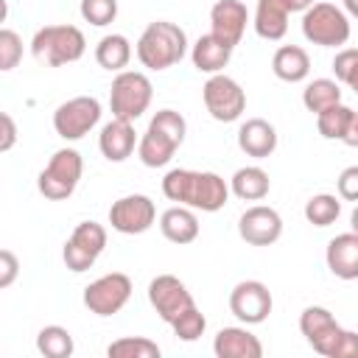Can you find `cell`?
Listing matches in <instances>:
<instances>
[{
    "mask_svg": "<svg viewBox=\"0 0 358 358\" xmlns=\"http://www.w3.org/2000/svg\"><path fill=\"white\" fill-rule=\"evenodd\" d=\"M162 193L185 207L201 210V213H218L229 201V185L213 173V171H190V168H173L162 179Z\"/></svg>",
    "mask_w": 358,
    "mask_h": 358,
    "instance_id": "1",
    "label": "cell"
},
{
    "mask_svg": "<svg viewBox=\"0 0 358 358\" xmlns=\"http://www.w3.org/2000/svg\"><path fill=\"white\" fill-rule=\"evenodd\" d=\"M185 131L187 123L176 109H159L148 129L143 131L140 143H137V157L145 168H162L173 159L176 148L185 143Z\"/></svg>",
    "mask_w": 358,
    "mask_h": 358,
    "instance_id": "2",
    "label": "cell"
},
{
    "mask_svg": "<svg viewBox=\"0 0 358 358\" xmlns=\"http://www.w3.org/2000/svg\"><path fill=\"white\" fill-rule=\"evenodd\" d=\"M187 53V36L176 22H148L137 39V59L148 70H168Z\"/></svg>",
    "mask_w": 358,
    "mask_h": 358,
    "instance_id": "3",
    "label": "cell"
},
{
    "mask_svg": "<svg viewBox=\"0 0 358 358\" xmlns=\"http://www.w3.org/2000/svg\"><path fill=\"white\" fill-rule=\"evenodd\" d=\"M87 50V39L76 25H45L31 39V53L36 62L62 67L78 62Z\"/></svg>",
    "mask_w": 358,
    "mask_h": 358,
    "instance_id": "4",
    "label": "cell"
},
{
    "mask_svg": "<svg viewBox=\"0 0 358 358\" xmlns=\"http://www.w3.org/2000/svg\"><path fill=\"white\" fill-rule=\"evenodd\" d=\"M151 95H154V87H151L145 73H140V70H120L115 76V81H112V90H109L112 117L134 123L148 109Z\"/></svg>",
    "mask_w": 358,
    "mask_h": 358,
    "instance_id": "5",
    "label": "cell"
},
{
    "mask_svg": "<svg viewBox=\"0 0 358 358\" xmlns=\"http://www.w3.org/2000/svg\"><path fill=\"white\" fill-rule=\"evenodd\" d=\"M302 34L319 48H338L350 39V17L333 3H313L302 14Z\"/></svg>",
    "mask_w": 358,
    "mask_h": 358,
    "instance_id": "6",
    "label": "cell"
},
{
    "mask_svg": "<svg viewBox=\"0 0 358 358\" xmlns=\"http://www.w3.org/2000/svg\"><path fill=\"white\" fill-rule=\"evenodd\" d=\"M81 171H84V162H81V154L76 148H59L50 162L39 171V179H36V187L45 199L50 201H62V199H70L78 179H81Z\"/></svg>",
    "mask_w": 358,
    "mask_h": 358,
    "instance_id": "7",
    "label": "cell"
},
{
    "mask_svg": "<svg viewBox=\"0 0 358 358\" xmlns=\"http://www.w3.org/2000/svg\"><path fill=\"white\" fill-rule=\"evenodd\" d=\"M201 98H204V106H207L210 117L218 120V123H232L246 109V92H243V87L235 78L224 76V73H215V76H210L204 81Z\"/></svg>",
    "mask_w": 358,
    "mask_h": 358,
    "instance_id": "8",
    "label": "cell"
},
{
    "mask_svg": "<svg viewBox=\"0 0 358 358\" xmlns=\"http://www.w3.org/2000/svg\"><path fill=\"white\" fill-rule=\"evenodd\" d=\"M101 120V101L92 95H78L56 106L53 112V129L62 140H81L90 134Z\"/></svg>",
    "mask_w": 358,
    "mask_h": 358,
    "instance_id": "9",
    "label": "cell"
},
{
    "mask_svg": "<svg viewBox=\"0 0 358 358\" xmlns=\"http://www.w3.org/2000/svg\"><path fill=\"white\" fill-rule=\"evenodd\" d=\"M103 249H106V229L98 221H81L73 229V235L67 238L62 257H64V266L70 271L81 274V271L95 266V260L101 257Z\"/></svg>",
    "mask_w": 358,
    "mask_h": 358,
    "instance_id": "10",
    "label": "cell"
},
{
    "mask_svg": "<svg viewBox=\"0 0 358 358\" xmlns=\"http://www.w3.org/2000/svg\"><path fill=\"white\" fill-rule=\"evenodd\" d=\"M157 221V207L148 196L143 193H129L109 207V224L120 235H143L154 227Z\"/></svg>",
    "mask_w": 358,
    "mask_h": 358,
    "instance_id": "11",
    "label": "cell"
},
{
    "mask_svg": "<svg viewBox=\"0 0 358 358\" xmlns=\"http://www.w3.org/2000/svg\"><path fill=\"white\" fill-rule=\"evenodd\" d=\"M131 296V280L123 271H112L98 277L95 282H90L84 288V305L95 313V316H112L117 313Z\"/></svg>",
    "mask_w": 358,
    "mask_h": 358,
    "instance_id": "12",
    "label": "cell"
},
{
    "mask_svg": "<svg viewBox=\"0 0 358 358\" xmlns=\"http://www.w3.org/2000/svg\"><path fill=\"white\" fill-rule=\"evenodd\" d=\"M271 291L260 280H243L229 291V310L243 324H260L271 313Z\"/></svg>",
    "mask_w": 358,
    "mask_h": 358,
    "instance_id": "13",
    "label": "cell"
},
{
    "mask_svg": "<svg viewBox=\"0 0 358 358\" xmlns=\"http://www.w3.org/2000/svg\"><path fill=\"white\" fill-rule=\"evenodd\" d=\"M148 302L159 313V319L168 322V324L179 313H185L187 308L196 305L193 296H190V291H187V285L179 277H173V274H159V277H154L148 282Z\"/></svg>",
    "mask_w": 358,
    "mask_h": 358,
    "instance_id": "14",
    "label": "cell"
},
{
    "mask_svg": "<svg viewBox=\"0 0 358 358\" xmlns=\"http://www.w3.org/2000/svg\"><path fill=\"white\" fill-rule=\"evenodd\" d=\"M299 330L308 338V344L313 347V352H319L324 358L333 355V350H336V344L344 333V327L336 322V316L327 308H319V305H310V308L302 310Z\"/></svg>",
    "mask_w": 358,
    "mask_h": 358,
    "instance_id": "15",
    "label": "cell"
},
{
    "mask_svg": "<svg viewBox=\"0 0 358 358\" xmlns=\"http://www.w3.org/2000/svg\"><path fill=\"white\" fill-rule=\"evenodd\" d=\"M238 235L249 246H271L282 235V218L274 207L255 204L238 218Z\"/></svg>",
    "mask_w": 358,
    "mask_h": 358,
    "instance_id": "16",
    "label": "cell"
},
{
    "mask_svg": "<svg viewBox=\"0 0 358 358\" xmlns=\"http://www.w3.org/2000/svg\"><path fill=\"white\" fill-rule=\"evenodd\" d=\"M246 22H249V11L243 0H218L210 8V25H213L210 34H215L229 48H235L243 39Z\"/></svg>",
    "mask_w": 358,
    "mask_h": 358,
    "instance_id": "17",
    "label": "cell"
},
{
    "mask_svg": "<svg viewBox=\"0 0 358 358\" xmlns=\"http://www.w3.org/2000/svg\"><path fill=\"white\" fill-rule=\"evenodd\" d=\"M137 131H134V126H131V120H120V117H112L103 129H101V134H98V148H101V154L109 159V162H123V159H129L131 154H134V148H137Z\"/></svg>",
    "mask_w": 358,
    "mask_h": 358,
    "instance_id": "18",
    "label": "cell"
},
{
    "mask_svg": "<svg viewBox=\"0 0 358 358\" xmlns=\"http://www.w3.org/2000/svg\"><path fill=\"white\" fill-rule=\"evenodd\" d=\"M238 148L246 154V157H255V159H266L274 154L277 148V129L263 120V117H249L246 123H241L238 129Z\"/></svg>",
    "mask_w": 358,
    "mask_h": 358,
    "instance_id": "19",
    "label": "cell"
},
{
    "mask_svg": "<svg viewBox=\"0 0 358 358\" xmlns=\"http://www.w3.org/2000/svg\"><path fill=\"white\" fill-rule=\"evenodd\" d=\"M324 260L338 280H358V235L352 229L336 235L327 243Z\"/></svg>",
    "mask_w": 358,
    "mask_h": 358,
    "instance_id": "20",
    "label": "cell"
},
{
    "mask_svg": "<svg viewBox=\"0 0 358 358\" xmlns=\"http://www.w3.org/2000/svg\"><path fill=\"white\" fill-rule=\"evenodd\" d=\"M213 352L218 358H260L263 344L246 327H221L213 341Z\"/></svg>",
    "mask_w": 358,
    "mask_h": 358,
    "instance_id": "21",
    "label": "cell"
},
{
    "mask_svg": "<svg viewBox=\"0 0 358 358\" xmlns=\"http://www.w3.org/2000/svg\"><path fill=\"white\" fill-rule=\"evenodd\" d=\"M159 232L176 243V246H185V243H193L199 238V218L193 213V207H185V204H176V207H168L162 215H159Z\"/></svg>",
    "mask_w": 358,
    "mask_h": 358,
    "instance_id": "22",
    "label": "cell"
},
{
    "mask_svg": "<svg viewBox=\"0 0 358 358\" xmlns=\"http://www.w3.org/2000/svg\"><path fill=\"white\" fill-rule=\"evenodd\" d=\"M190 59H193V67H196L199 73L215 76V73H221V70L229 64L232 48H229L227 42H221L215 34H204V36L196 39V45H193V50H190Z\"/></svg>",
    "mask_w": 358,
    "mask_h": 358,
    "instance_id": "23",
    "label": "cell"
},
{
    "mask_svg": "<svg viewBox=\"0 0 358 358\" xmlns=\"http://www.w3.org/2000/svg\"><path fill=\"white\" fill-rule=\"evenodd\" d=\"M271 70L280 81H288V84H299L308 78L310 73V56L305 53V48L299 45H282L274 50V59H271Z\"/></svg>",
    "mask_w": 358,
    "mask_h": 358,
    "instance_id": "24",
    "label": "cell"
},
{
    "mask_svg": "<svg viewBox=\"0 0 358 358\" xmlns=\"http://www.w3.org/2000/svg\"><path fill=\"white\" fill-rule=\"evenodd\" d=\"M255 31L260 39L277 42L285 36L288 31V8L282 6V0H257L255 8Z\"/></svg>",
    "mask_w": 358,
    "mask_h": 358,
    "instance_id": "25",
    "label": "cell"
},
{
    "mask_svg": "<svg viewBox=\"0 0 358 358\" xmlns=\"http://www.w3.org/2000/svg\"><path fill=\"white\" fill-rule=\"evenodd\" d=\"M268 187H271V179L263 168L257 165H246V168H238L229 179V190L243 199V201H260L268 196Z\"/></svg>",
    "mask_w": 358,
    "mask_h": 358,
    "instance_id": "26",
    "label": "cell"
},
{
    "mask_svg": "<svg viewBox=\"0 0 358 358\" xmlns=\"http://www.w3.org/2000/svg\"><path fill=\"white\" fill-rule=\"evenodd\" d=\"M131 59V45L123 34H106L98 45H95V62L109 70V73H120Z\"/></svg>",
    "mask_w": 358,
    "mask_h": 358,
    "instance_id": "27",
    "label": "cell"
},
{
    "mask_svg": "<svg viewBox=\"0 0 358 358\" xmlns=\"http://www.w3.org/2000/svg\"><path fill=\"white\" fill-rule=\"evenodd\" d=\"M302 103H305L308 112L319 115V112H324L327 106L341 103V90H338V84H336L333 78H313V81L305 87V92H302Z\"/></svg>",
    "mask_w": 358,
    "mask_h": 358,
    "instance_id": "28",
    "label": "cell"
},
{
    "mask_svg": "<svg viewBox=\"0 0 358 358\" xmlns=\"http://www.w3.org/2000/svg\"><path fill=\"white\" fill-rule=\"evenodd\" d=\"M36 350L45 358H70L76 344H73L70 330H64L59 324H48V327H42L36 333Z\"/></svg>",
    "mask_w": 358,
    "mask_h": 358,
    "instance_id": "29",
    "label": "cell"
},
{
    "mask_svg": "<svg viewBox=\"0 0 358 358\" xmlns=\"http://www.w3.org/2000/svg\"><path fill=\"white\" fill-rule=\"evenodd\" d=\"M338 215H341V196L336 199L330 193H319V196H310L305 204V218L313 227H330L336 224Z\"/></svg>",
    "mask_w": 358,
    "mask_h": 358,
    "instance_id": "30",
    "label": "cell"
},
{
    "mask_svg": "<svg viewBox=\"0 0 358 358\" xmlns=\"http://www.w3.org/2000/svg\"><path fill=\"white\" fill-rule=\"evenodd\" d=\"M109 358H159V347L151 338L143 336H126L106 347Z\"/></svg>",
    "mask_w": 358,
    "mask_h": 358,
    "instance_id": "31",
    "label": "cell"
},
{
    "mask_svg": "<svg viewBox=\"0 0 358 358\" xmlns=\"http://www.w3.org/2000/svg\"><path fill=\"white\" fill-rule=\"evenodd\" d=\"M350 115H352V109L344 106V103L327 106L324 112L316 115V129H319V134H322L324 140H341V134H344V129H347V123H350Z\"/></svg>",
    "mask_w": 358,
    "mask_h": 358,
    "instance_id": "32",
    "label": "cell"
},
{
    "mask_svg": "<svg viewBox=\"0 0 358 358\" xmlns=\"http://www.w3.org/2000/svg\"><path fill=\"white\" fill-rule=\"evenodd\" d=\"M171 327H173V336H176V338H182V341H196V338L204 336L207 319H204V313L193 305V308H187L185 313H179V316L171 322Z\"/></svg>",
    "mask_w": 358,
    "mask_h": 358,
    "instance_id": "33",
    "label": "cell"
},
{
    "mask_svg": "<svg viewBox=\"0 0 358 358\" xmlns=\"http://www.w3.org/2000/svg\"><path fill=\"white\" fill-rule=\"evenodd\" d=\"M78 11H81V17L90 25L103 28V25L115 22V17H117V0H81V8Z\"/></svg>",
    "mask_w": 358,
    "mask_h": 358,
    "instance_id": "34",
    "label": "cell"
},
{
    "mask_svg": "<svg viewBox=\"0 0 358 358\" xmlns=\"http://www.w3.org/2000/svg\"><path fill=\"white\" fill-rule=\"evenodd\" d=\"M22 59V39L20 34H14L11 28L0 31V70H14L17 62Z\"/></svg>",
    "mask_w": 358,
    "mask_h": 358,
    "instance_id": "35",
    "label": "cell"
},
{
    "mask_svg": "<svg viewBox=\"0 0 358 358\" xmlns=\"http://www.w3.org/2000/svg\"><path fill=\"white\" fill-rule=\"evenodd\" d=\"M333 73L341 84L352 87V81L358 78V48H344L336 53L333 59Z\"/></svg>",
    "mask_w": 358,
    "mask_h": 358,
    "instance_id": "36",
    "label": "cell"
},
{
    "mask_svg": "<svg viewBox=\"0 0 358 358\" xmlns=\"http://www.w3.org/2000/svg\"><path fill=\"white\" fill-rule=\"evenodd\" d=\"M338 196L344 201H358V165H350L338 173Z\"/></svg>",
    "mask_w": 358,
    "mask_h": 358,
    "instance_id": "37",
    "label": "cell"
},
{
    "mask_svg": "<svg viewBox=\"0 0 358 358\" xmlns=\"http://www.w3.org/2000/svg\"><path fill=\"white\" fill-rule=\"evenodd\" d=\"M17 271H20V263H17L14 252L11 249H3L0 252V288H8L17 280Z\"/></svg>",
    "mask_w": 358,
    "mask_h": 358,
    "instance_id": "38",
    "label": "cell"
},
{
    "mask_svg": "<svg viewBox=\"0 0 358 358\" xmlns=\"http://www.w3.org/2000/svg\"><path fill=\"white\" fill-rule=\"evenodd\" d=\"M330 358H358V333H352V330H344Z\"/></svg>",
    "mask_w": 358,
    "mask_h": 358,
    "instance_id": "39",
    "label": "cell"
},
{
    "mask_svg": "<svg viewBox=\"0 0 358 358\" xmlns=\"http://www.w3.org/2000/svg\"><path fill=\"white\" fill-rule=\"evenodd\" d=\"M0 126H3V137H0V151H11V145L17 143V126L14 117L8 112L0 115Z\"/></svg>",
    "mask_w": 358,
    "mask_h": 358,
    "instance_id": "40",
    "label": "cell"
},
{
    "mask_svg": "<svg viewBox=\"0 0 358 358\" xmlns=\"http://www.w3.org/2000/svg\"><path fill=\"white\" fill-rule=\"evenodd\" d=\"M341 143L350 145V148H358V112L350 115V123H347V129L341 134Z\"/></svg>",
    "mask_w": 358,
    "mask_h": 358,
    "instance_id": "41",
    "label": "cell"
},
{
    "mask_svg": "<svg viewBox=\"0 0 358 358\" xmlns=\"http://www.w3.org/2000/svg\"><path fill=\"white\" fill-rule=\"evenodd\" d=\"M282 6L288 8V14H294V11H308L310 6H313V0H282Z\"/></svg>",
    "mask_w": 358,
    "mask_h": 358,
    "instance_id": "42",
    "label": "cell"
},
{
    "mask_svg": "<svg viewBox=\"0 0 358 358\" xmlns=\"http://www.w3.org/2000/svg\"><path fill=\"white\" fill-rule=\"evenodd\" d=\"M341 3H344V11L358 20V0H341Z\"/></svg>",
    "mask_w": 358,
    "mask_h": 358,
    "instance_id": "43",
    "label": "cell"
},
{
    "mask_svg": "<svg viewBox=\"0 0 358 358\" xmlns=\"http://www.w3.org/2000/svg\"><path fill=\"white\" fill-rule=\"evenodd\" d=\"M350 229L358 235V204H355V210H352V215H350Z\"/></svg>",
    "mask_w": 358,
    "mask_h": 358,
    "instance_id": "44",
    "label": "cell"
},
{
    "mask_svg": "<svg viewBox=\"0 0 358 358\" xmlns=\"http://www.w3.org/2000/svg\"><path fill=\"white\" fill-rule=\"evenodd\" d=\"M350 90H355V92H358V78H355V81H352V87H350Z\"/></svg>",
    "mask_w": 358,
    "mask_h": 358,
    "instance_id": "45",
    "label": "cell"
}]
</instances>
